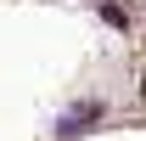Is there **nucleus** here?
I'll return each mask as SVG.
<instances>
[{
	"label": "nucleus",
	"mask_w": 146,
	"mask_h": 141,
	"mask_svg": "<svg viewBox=\"0 0 146 141\" xmlns=\"http://www.w3.org/2000/svg\"><path fill=\"white\" fill-rule=\"evenodd\" d=\"M96 113H101V102H84V107H68V113H62V136H73V130H84V124H90Z\"/></svg>",
	"instance_id": "1"
}]
</instances>
